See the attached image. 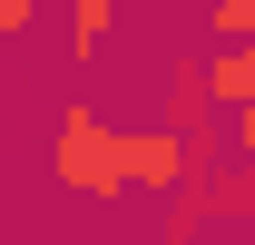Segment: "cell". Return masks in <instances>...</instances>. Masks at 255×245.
<instances>
[{
	"label": "cell",
	"instance_id": "obj_5",
	"mask_svg": "<svg viewBox=\"0 0 255 245\" xmlns=\"http://www.w3.org/2000/svg\"><path fill=\"white\" fill-rule=\"evenodd\" d=\"M206 39H255V0H206Z\"/></svg>",
	"mask_w": 255,
	"mask_h": 245
},
{
	"label": "cell",
	"instance_id": "obj_1",
	"mask_svg": "<svg viewBox=\"0 0 255 245\" xmlns=\"http://www.w3.org/2000/svg\"><path fill=\"white\" fill-rule=\"evenodd\" d=\"M49 167H59V186H79L89 206L137 196V177H128V127H108L98 108H59V127H49Z\"/></svg>",
	"mask_w": 255,
	"mask_h": 245
},
{
	"label": "cell",
	"instance_id": "obj_3",
	"mask_svg": "<svg viewBox=\"0 0 255 245\" xmlns=\"http://www.w3.org/2000/svg\"><path fill=\"white\" fill-rule=\"evenodd\" d=\"M49 10L69 20V59H79V69H98V59H108V30H118V0H49Z\"/></svg>",
	"mask_w": 255,
	"mask_h": 245
},
{
	"label": "cell",
	"instance_id": "obj_2",
	"mask_svg": "<svg viewBox=\"0 0 255 245\" xmlns=\"http://www.w3.org/2000/svg\"><path fill=\"white\" fill-rule=\"evenodd\" d=\"M128 177H137V196H147V186H187L196 177V137L177 118L167 127H128Z\"/></svg>",
	"mask_w": 255,
	"mask_h": 245
},
{
	"label": "cell",
	"instance_id": "obj_4",
	"mask_svg": "<svg viewBox=\"0 0 255 245\" xmlns=\"http://www.w3.org/2000/svg\"><path fill=\"white\" fill-rule=\"evenodd\" d=\"M206 89H216V108H246L255 98V39H216L206 49Z\"/></svg>",
	"mask_w": 255,
	"mask_h": 245
},
{
	"label": "cell",
	"instance_id": "obj_6",
	"mask_svg": "<svg viewBox=\"0 0 255 245\" xmlns=\"http://www.w3.org/2000/svg\"><path fill=\"white\" fill-rule=\"evenodd\" d=\"M39 10H49V0H0V49H10V39H20V30H30V20H39Z\"/></svg>",
	"mask_w": 255,
	"mask_h": 245
},
{
	"label": "cell",
	"instance_id": "obj_7",
	"mask_svg": "<svg viewBox=\"0 0 255 245\" xmlns=\"http://www.w3.org/2000/svg\"><path fill=\"white\" fill-rule=\"evenodd\" d=\"M236 157H246V167H255V98H246V108H236Z\"/></svg>",
	"mask_w": 255,
	"mask_h": 245
}]
</instances>
